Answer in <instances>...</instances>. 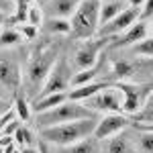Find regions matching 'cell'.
Wrapping results in <instances>:
<instances>
[{"label":"cell","instance_id":"cell-1","mask_svg":"<svg viewBox=\"0 0 153 153\" xmlns=\"http://www.w3.org/2000/svg\"><path fill=\"white\" fill-rule=\"evenodd\" d=\"M96 123H98V118L94 117V118H82V120H74V123H63V125L47 127V129H41V137L49 145L70 147L74 143L90 139L94 135Z\"/></svg>","mask_w":153,"mask_h":153},{"label":"cell","instance_id":"cell-2","mask_svg":"<svg viewBox=\"0 0 153 153\" xmlns=\"http://www.w3.org/2000/svg\"><path fill=\"white\" fill-rule=\"evenodd\" d=\"M100 8L102 0H82V4L76 8L71 16V33L78 39H92L100 29Z\"/></svg>","mask_w":153,"mask_h":153},{"label":"cell","instance_id":"cell-3","mask_svg":"<svg viewBox=\"0 0 153 153\" xmlns=\"http://www.w3.org/2000/svg\"><path fill=\"white\" fill-rule=\"evenodd\" d=\"M96 112L90 108H86L82 102H74V100H65L63 104L51 108L47 112H39L37 114V125L39 129H47V127H55V125H63V123H74V120H82V118H94Z\"/></svg>","mask_w":153,"mask_h":153},{"label":"cell","instance_id":"cell-4","mask_svg":"<svg viewBox=\"0 0 153 153\" xmlns=\"http://www.w3.org/2000/svg\"><path fill=\"white\" fill-rule=\"evenodd\" d=\"M55 61H57V55H55V49H51V47L41 49L35 57L31 59V63L27 68V86H29L31 92H35L39 96L51 68L55 65Z\"/></svg>","mask_w":153,"mask_h":153},{"label":"cell","instance_id":"cell-5","mask_svg":"<svg viewBox=\"0 0 153 153\" xmlns=\"http://www.w3.org/2000/svg\"><path fill=\"white\" fill-rule=\"evenodd\" d=\"M86 108L92 112H102V114H112V112H123V96L117 88H104L94 96H90L86 102H82Z\"/></svg>","mask_w":153,"mask_h":153},{"label":"cell","instance_id":"cell-6","mask_svg":"<svg viewBox=\"0 0 153 153\" xmlns=\"http://www.w3.org/2000/svg\"><path fill=\"white\" fill-rule=\"evenodd\" d=\"M71 86V68L65 59H57L55 65L51 68L47 80L43 84L39 96H47V94H57V92H65Z\"/></svg>","mask_w":153,"mask_h":153},{"label":"cell","instance_id":"cell-7","mask_svg":"<svg viewBox=\"0 0 153 153\" xmlns=\"http://www.w3.org/2000/svg\"><path fill=\"white\" fill-rule=\"evenodd\" d=\"M131 125V118L123 112H112V114H104L102 118H98L96 123V129H94V137L96 141H106L110 137H114L118 133L127 129Z\"/></svg>","mask_w":153,"mask_h":153},{"label":"cell","instance_id":"cell-8","mask_svg":"<svg viewBox=\"0 0 153 153\" xmlns=\"http://www.w3.org/2000/svg\"><path fill=\"white\" fill-rule=\"evenodd\" d=\"M108 43V37H98L94 41H86L82 47L76 51V57H74V65L80 70H90V68H94L98 65V57L102 55V49L104 45Z\"/></svg>","mask_w":153,"mask_h":153},{"label":"cell","instance_id":"cell-9","mask_svg":"<svg viewBox=\"0 0 153 153\" xmlns=\"http://www.w3.org/2000/svg\"><path fill=\"white\" fill-rule=\"evenodd\" d=\"M139 16H141V8H133V6L123 8L110 23L102 25V27L98 29V37H110V35L125 33L129 27H133V25L139 21Z\"/></svg>","mask_w":153,"mask_h":153},{"label":"cell","instance_id":"cell-10","mask_svg":"<svg viewBox=\"0 0 153 153\" xmlns=\"http://www.w3.org/2000/svg\"><path fill=\"white\" fill-rule=\"evenodd\" d=\"M117 90L123 96V114H127V117L133 114L135 117L141 110L147 94H143L141 86H133V84H127V82H120L117 86Z\"/></svg>","mask_w":153,"mask_h":153},{"label":"cell","instance_id":"cell-11","mask_svg":"<svg viewBox=\"0 0 153 153\" xmlns=\"http://www.w3.org/2000/svg\"><path fill=\"white\" fill-rule=\"evenodd\" d=\"M0 84L10 90V92H19L21 84H23V74L16 61L12 59H0Z\"/></svg>","mask_w":153,"mask_h":153},{"label":"cell","instance_id":"cell-12","mask_svg":"<svg viewBox=\"0 0 153 153\" xmlns=\"http://www.w3.org/2000/svg\"><path fill=\"white\" fill-rule=\"evenodd\" d=\"M80 4L82 0H49L51 19H70L74 16V12Z\"/></svg>","mask_w":153,"mask_h":153},{"label":"cell","instance_id":"cell-13","mask_svg":"<svg viewBox=\"0 0 153 153\" xmlns=\"http://www.w3.org/2000/svg\"><path fill=\"white\" fill-rule=\"evenodd\" d=\"M65 100H68V94H65V92L47 94V96H37L35 100H33V104H31V108L39 114V112H47V110H51V108L63 104Z\"/></svg>","mask_w":153,"mask_h":153},{"label":"cell","instance_id":"cell-14","mask_svg":"<svg viewBox=\"0 0 153 153\" xmlns=\"http://www.w3.org/2000/svg\"><path fill=\"white\" fill-rule=\"evenodd\" d=\"M104 88H108L106 82H92V84H86V86H78V88H71L68 98L74 100V102H86L90 96H94L96 92H100Z\"/></svg>","mask_w":153,"mask_h":153},{"label":"cell","instance_id":"cell-15","mask_svg":"<svg viewBox=\"0 0 153 153\" xmlns=\"http://www.w3.org/2000/svg\"><path fill=\"white\" fill-rule=\"evenodd\" d=\"M145 35H147V23H143L141 19H139L133 27H129V29L125 31V35L118 41V45H123V47H127V45H137L139 41L145 39Z\"/></svg>","mask_w":153,"mask_h":153},{"label":"cell","instance_id":"cell-16","mask_svg":"<svg viewBox=\"0 0 153 153\" xmlns=\"http://www.w3.org/2000/svg\"><path fill=\"white\" fill-rule=\"evenodd\" d=\"M135 147L127 133H118L114 137L106 139V153H133Z\"/></svg>","mask_w":153,"mask_h":153},{"label":"cell","instance_id":"cell-17","mask_svg":"<svg viewBox=\"0 0 153 153\" xmlns=\"http://www.w3.org/2000/svg\"><path fill=\"white\" fill-rule=\"evenodd\" d=\"M133 120H135L137 125H149V123H153V88L147 92L141 110L133 117Z\"/></svg>","mask_w":153,"mask_h":153},{"label":"cell","instance_id":"cell-18","mask_svg":"<svg viewBox=\"0 0 153 153\" xmlns=\"http://www.w3.org/2000/svg\"><path fill=\"white\" fill-rule=\"evenodd\" d=\"M120 10H123V6H120L118 0H106V2H102V8H100V27L110 23Z\"/></svg>","mask_w":153,"mask_h":153},{"label":"cell","instance_id":"cell-19","mask_svg":"<svg viewBox=\"0 0 153 153\" xmlns=\"http://www.w3.org/2000/svg\"><path fill=\"white\" fill-rule=\"evenodd\" d=\"M96 76H98V65L90 68V70H80L71 76V88H78V86H86V84L96 82Z\"/></svg>","mask_w":153,"mask_h":153},{"label":"cell","instance_id":"cell-20","mask_svg":"<svg viewBox=\"0 0 153 153\" xmlns=\"http://www.w3.org/2000/svg\"><path fill=\"white\" fill-rule=\"evenodd\" d=\"M12 110H14V114H16V118L19 120H29L31 118V106H29V102H27V98H25V94H21V92H16V98H14V104H12Z\"/></svg>","mask_w":153,"mask_h":153},{"label":"cell","instance_id":"cell-21","mask_svg":"<svg viewBox=\"0 0 153 153\" xmlns=\"http://www.w3.org/2000/svg\"><path fill=\"white\" fill-rule=\"evenodd\" d=\"M12 141H14V145H19L21 149H25V147H33L35 145V139H33V133L27 129V127H19L16 129V133L12 135Z\"/></svg>","mask_w":153,"mask_h":153},{"label":"cell","instance_id":"cell-22","mask_svg":"<svg viewBox=\"0 0 153 153\" xmlns=\"http://www.w3.org/2000/svg\"><path fill=\"white\" fill-rule=\"evenodd\" d=\"M21 39H23V33L19 29H6L0 33V47H12L21 43Z\"/></svg>","mask_w":153,"mask_h":153},{"label":"cell","instance_id":"cell-23","mask_svg":"<svg viewBox=\"0 0 153 153\" xmlns=\"http://www.w3.org/2000/svg\"><path fill=\"white\" fill-rule=\"evenodd\" d=\"M59 153H94V141L92 139H84V141L74 143L70 147H61Z\"/></svg>","mask_w":153,"mask_h":153},{"label":"cell","instance_id":"cell-24","mask_svg":"<svg viewBox=\"0 0 153 153\" xmlns=\"http://www.w3.org/2000/svg\"><path fill=\"white\" fill-rule=\"evenodd\" d=\"M133 53L139 57H153V37H145L137 45H133Z\"/></svg>","mask_w":153,"mask_h":153},{"label":"cell","instance_id":"cell-25","mask_svg":"<svg viewBox=\"0 0 153 153\" xmlns=\"http://www.w3.org/2000/svg\"><path fill=\"white\" fill-rule=\"evenodd\" d=\"M49 31L51 33H59V35H65L71 31V23L68 19H51L49 21Z\"/></svg>","mask_w":153,"mask_h":153},{"label":"cell","instance_id":"cell-26","mask_svg":"<svg viewBox=\"0 0 153 153\" xmlns=\"http://www.w3.org/2000/svg\"><path fill=\"white\" fill-rule=\"evenodd\" d=\"M137 145H139V151H141V153H153V133L139 131Z\"/></svg>","mask_w":153,"mask_h":153},{"label":"cell","instance_id":"cell-27","mask_svg":"<svg viewBox=\"0 0 153 153\" xmlns=\"http://www.w3.org/2000/svg\"><path fill=\"white\" fill-rule=\"evenodd\" d=\"M112 71L117 74L120 80H125V78H129L131 74H133V65H131L129 61L120 59V61H114V63H112Z\"/></svg>","mask_w":153,"mask_h":153},{"label":"cell","instance_id":"cell-28","mask_svg":"<svg viewBox=\"0 0 153 153\" xmlns=\"http://www.w3.org/2000/svg\"><path fill=\"white\" fill-rule=\"evenodd\" d=\"M14 4H16V21L27 23V16H29V10H31L29 0H16Z\"/></svg>","mask_w":153,"mask_h":153},{"label":"cell","instance_id":"cell-29","mask_svg":"<svg viewBox=\"0 0 153 153\" xmlns=\"http://www.w3.org/2000/svg\"><path fill=\"white\" fill-rule=\"evenodd\" d=\"M27 23L39 29V25L43 23V12H41L39 6H33V4H31V10H29V16H27Z\"/></svg>","mask_w":153,"mask_h":153},{"label":"cell","instance_id":"cell-30","mask_svg":"<svg viewBox=\"0 0 153 153\" xmlns=\"http://www.w3.org/2000/svg\"><path fill=\"white\" fill-rule=\"evenodd\" d=\"M19 31H21V33H23V37H27V39H33V37L37 35V27H33V25H21V27H19Z\"/></svg>","mask_w":153,"mask_h":153},{"label":"cell","instance_id":"cell-31","mask_svg":"<svg viewBox=\"0 0 153 153\" xmlns=\"http://www.w3.org/2000/svg\"><path fill=\"white\" fill-rule=\"evenodd\" d=\"M139 19H153V0H145L141 6V16Z\"/></svg>","mask_w":153,"mask_h":153},{"label":"cell","instance_id":"cell-32","mask_svg":"<svg viewBox=\"0 0 153 153\" xmlns=\"http://www.w3.org/2000/svg\"><path fill=\"white\" fill-rule=\"evenodd\" d=\"M137 131H145V133H153V123H149V125H137Z\"/></svg>","mask_w":153,"mask_h":153},{"label":"cell","instance_id":"cell-33","mask_svg":"<svg viewBox=\"0 0 153 153\" xmlns=\"http://www.w3.org/2000/svg\"><path fill=\"white\" fill-rule=\"evenodd\" d=\"M8 110H10V106L6 104V100H2V98H0V117H2L4 112H8Z\"/></svg>","mask_w":153,"mask_h":153},{"label":"cell","instance_id":"cell-34","mask_svg":"<svg viewBox=\"0 0 153 153\" xmlns=\"http://www.w3.org/2000/svg\"><path fill=\"white\" fill-rule=\"evenodd\" d=\"M129 4L133 8H141L143 4H145V0H129Z\"/></svg>","mask_w":153,"mask_h":153},{"label":"cell","instance_id":"cell-35","mask_svg":"<svg viewBox=\"0 0 153 153\" xmlns=\"http://www.w3.org/2000/svg\"><path fill=\"white\" fill-rule=\"evenodd\" d=\"M21 153H39V147H25V149H21Z\"/></svg>","mask_w":153,"mask_h":153},{"label":"cell","instance_id":"cell-36","mask_svg":"<svg viewBox=\"0 0 153 153\" xmlns=\"http://www.w3.org/2000/svg\"><path fill=\"white\" fill-rule=\"evenodd\" d=\"M39 153H51V151L47 149V145L43 143V145H39Z\"/></svg>","mask_w":153,"mask_h":153},{"label":"cell","instance_id":"cell-37","mask_svg":"<svg viewBox=\"0 0 153 153\" xmlns=\"http://www.w3.org/2000/svg\"><path fill=\"white\" fill-rule=\"evenodd\" d=\"M12 2H8V0H0V10H4V6H10Z\"/></svg>","mask_w":153,"mask_h":153},{"label":"cell","instance_id":"cell-38","mask_svg":"<svg viewBox=\"0 0 153 153\" xmlns=\"http://www.w3.org/2000/svg\"><path fill=\"white\" fill-rule=\"evenodd\" d=\"M2 23H6V12L4 10H0V25Z\"/></svg>","mask_w":153,"mask_h":153},{"label":"cell","instance_id":"cell-39","mask_svg":"<svg viewBox=\"0 0 153 153\" xmlns=\"http://www.w3.org/2000/svg\"><path fill=\"white\" fill-rule=\"evenodd\" d=\"M8 2H16V0H8Z\"/></svg>","mask_w":153,"mask_h":153},{"label":"cell","instance_id":"cell-40","mask_svg":"<svg viewBox=\"0 0 153 153\" xmlns=\"http://www.w3.org/2000/svg\"><path fill=\"white\" fill-rule=\"evenodd\" d=\"M0 33H2V31H0Z\"/></svg>","mask_w":153,"mask_h":153},{"label":"cell","instance_id":"cell-41","mask_svg":"<svg viewBox=\"0 0 153 153\" xmlns=\"http://www.w3.org/2000/svg\"><path fill=\"white\" fill-rule=\"evenodd\" d=\"M104 2H106V0H104Z\"/></svg>","mask_w":153,"mask_h":153}]
</instances>
